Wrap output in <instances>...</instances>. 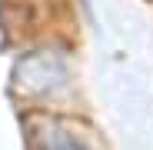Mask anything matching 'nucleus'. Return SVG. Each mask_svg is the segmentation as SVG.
<instances>
[{
	"instance_id": "f03ea898",
	"label": "nucleus",
	"mask_w": 153,
	"mask_h": 150,
	"mask_svg": "<svg viewBox=\"0 0 153 150\" xmlns=\"http://www.w3.org/2000/svg\"><path fill=\"white\" fill-rule=\"evenodd\" d=\"M37 147H40V150H90L80 137H73L70 130H63L60 123L40 127V130H37Z\"/></svg>"
},
{
	"instance_id": "f257e3e1",
	"label": "nucleus",
	"mask_w": 153,
	"mask_h": 150,
	"mask_svg": "<svg viewBox=\"0 0 153 150\" xmlns=\"http://www.w3.org/2000/svg\"><path fill=\"white\" fill-rule=\"evenodd\" d=\"M67 77V67L60 57L53 54H33L27 60H20L17 70H13V87L27 97H37V93H50L53 87H60Z\"/></svg>"
}]
</instances>
